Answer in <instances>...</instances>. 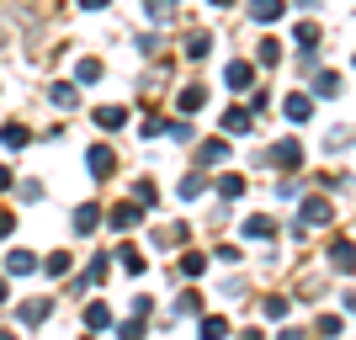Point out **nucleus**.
<instances>
[{"label":"nucleus","instance_id":"cd10ccee","mask_svg":"<svg viewBox=\"0 0 356 340\" xmlns=\"http://www.w3.org/2000/svg\"><path fill=\"white\" fill-rule=\"evenodd\" d=\"M282 59V48H277V38H266V43L255 48V64H277Z\"/></svg>","mask_w":356,"mask_h":340},{"label":"nucleus","instance_id":"473e14b6","mask_svg":"<svg viewBox=\"0 0 356 340\" xmlns=\"http://www.w3.org/2000/svg\"><path fill=\"white\" fill-rule=\"evenodd\" d=\"M293 38H298V43H303V48H314V43H319V27H314V22H303V27H298Z\"/></svg>","mask_w":356,"mask_h":340},{"label":"nucleus","instance_id":"ddd939ff","mask_svg":"<svg viewBox=\"0 0 356 340\" xmlns=\"http://www.w3.org/2000/svg\"><path fill=\"white\" fill-rule=\"evenodd\" d=\"M122 122H128V106H96V128L112 133V128H122Z\"/></svg>","mask_w":356,"mask_h":340},{"label":"nucleus","instance_id":"aec40b11","mask_svg":"<svg viewBox=\"0 0 356 340\" xmlns=\"http://www.w3.org/2000/svg\"><path fill=\"white\" fill-rule=\"evenodd\" d=\"M181 48H186V59H208L213 38H208V32H192V38H186V43H181Z\"/></svg>","mask_w":356,"mask_h":340},{"label":"nucleus","instance_id":"9b49d317","mask_svg":"<svg viewBox=\"0 0 356 340\" xmlns=\"http://www.w3.org/2000/svg\"><path fill=\"white\" fill-rule=\"evenodd\" d=\"M202 102H208V90H202V86H186V90L176 96V106L186 112V118H197V112H202Z\"/></svg>","mask_w":356,"mask_h":340},{"label":"nucleus","instance_id":"c03bdc74","mask_svg":"<svg viewBox=\"0 0 356 340\" xmlns=\"http://www.w3.org/2000/svg\"><path fill=\"white\" fill-rule=\"evenodd\" d=\"M213 6H234V0H213Z\"/></svg>","mask_w":356,"mask_h":340},{"label":"nucleus","instance_id":"a19ab883","mask_svg":"<svg viewBox=\"0 0 356 340\" xmlns=\"http://www.w3.org/2000/svg\"><path fill=\"white\" fill-rule=\"evenodd\" d=\"M80 6H86V11H102V6H106V0H80Z\"/></svg>","mask_w":356,"mask_h":340},{"label":"nucleus","instance_id":"39448f33","mask_svg":"<svg viewBox=\"0 0 356 340\" xmlns=\"http://www.w3.org/2000/svg\"><path fill=\"white\" fill-rule=\"evenodd\" d=\"M271 160L282 165V170H298V165H303V144H298V138H282V144L271 149Z\"/></svg>","mask_w":356,"mask_h":340},{"label":"nucleus","instance_id":"bb28decb","mask_svg":"<svg viewBox=\"0 0 356 340\" xmlns=\"http://www.w3.org/2000/svg\"><path fill=\"white\" fill-rule=\"evenodd\" d=\"M118 261H122V271H134V277L144 271V255H138L134 245H122V250H118Z\"/></svg>","mask_w":356,"mask_h":340},{"label":"nucleus","instance_id":"5701e85b","mask_svg":"<svg viewBox=\"0 0 356 340\" xmlns=\"http://www.w3.org/2000/svg\"><path fill=\"white\" fill-rule=\"evenodd\" d=\"M202 192H208V176H202V170L181 176V197H186V202H192V197H202Z\"/></svg>","mask_w":356,"mask_h":340},{"label":"nucleus","instance_id":"423d86ee","mask_svg":"<svg viewBox=\"0 0 356 340\" xmlns=\"http://www.w3.org/2000/svg\"><path fill=\"white\" fill-rule=\"evenodd\" d=\"M138 218H144V207H138V202H122V207H112V229H118V234L138 229Z\"/></svg>","mask_w":356,"mask_h":340},{"label":"nucleus","instance_id":"4be33fe9","mask_svg":"<svg viewBox=\"0 0 356 340\" xmlns=\"http://www.w3.org/2000/svg\"><path fill=\"white\" fill-rule=\"evenodd\" d=\"M74 80H80V86H96V80H102V59H80L74 64Z\"/></svg>","mask_w":356,"mask_h":340},{"label":"nucleus","instance_id":"a878e982","mask_svg":"<svg viewBox=\"0 0 356 340\" xmlns=\"http://www.w3.org/2000/svg\"><path fill=\"white\" fill-rule=\"evenodd\" d=\"M314 90H319V96H341V74H335V70H325L319 80H314Z\"/></svg>","mask_w":356,"mask_h":340},{"label":"nucleus","instance_id":"6ab92c4d","mask_svg":"<svg viewBox=\"0 0 356 340\" xmlns=\"http://www.w3.org/2000/svg\"><path fill=\"white\" fill-rule=\"evenodd\" d=\"M112 325V309L106 303H86V330H106Z\"/></svg>","mask_w":356,"mask_h":340},{"label":"nucleus","instance_id":"4468645a","mask_svg":"<svg viewBox=\"0 0 356 340\" xmlns=\"http://www.w3.org/2000/svg\"><path fill=\"white\" fill-rule=\"evenodd\" d=\"M48 314H54V298H32L27 309H22V325H43Z\"/></svg>","mask_w":356,"mask_h":340},{"label":"nucleus","instance_id":"c756f323","mask_svg":"<svg viewBox=\"0 0 356 340\" xmlns=\"http://www.w3.org/2000/svg\"><path fill=\"white\" fill-rule=\"evenodd\" d=\"M287 309H293L287 298H266V303H261V314H266V319H287Z\"/></svg>","mask_w":356,"mask_h":340},{"label":"nucleus","instance_id":"f704fd0d","mask_svg":"<svg viewBox=\"0 0 356 340\" xmlns=\"http://www.w3.org/2000/svg\"><path fill=\"white\" fill-rule=\"evenodd\" d=\"M319 335H341V314H319Z\"/></svg>","mask_w":356,"mask_h":340},{"label":"nucleus","instance_id":"f03ea898","mask_svg":"<svg viewBox=\"0 0 356 340\" xmlns=\"http://www.w3.org/2000/svg\"><path fill=\"white\" fill-rule=\"evenodd\" d=\"M250 80H255V64H250V59H229L223 86H229V90H250Z\"/></svg>","mask_w":356,"mask_h":340},{"label":"nucleus","instance_id":"b1692460","mask_svg":"<svg viewBox=\"0 0 356 340\" xmlns=\"http://www.w3.org/2000/svg\"><path fill=\"white\" fill-rule=\"evenodd\" d=\"M218 197H223V202H239V197H245V176H223L218 181Z\"/></svg>","mask_w":356,"mask_h":340},{"label":"nucleus","instance_id":"9d476101","mask_svg":"<svg viewBox=\"0 0 356 340\" xmlns=\"http://www.w3.org/2000/svg\"><path fill=\"white\" fill-rule=\"evenodd\" d=\"M96 223H102V207H96V202L74 207V234H96Z\"/></svg>","mask_w":356,"mask_h":340},{"label":"nucleus","instance_id":"1a4fd4ad","mask_svg":"<svg viewBox=\"0 0 356 340\" xmlns=\"http://www.w3.org/2000/svg\"><path fill=\"white\" fill-rule=\"evenodd\" d=\"M330 266L335 271H356V245L351 239H335V245H330Z\"/></svg>","mask_w":356,"mask_h":340},{"label":"nucleus","instance_id":"6e6552de","mask_svg":"<svg viewBox=\"0 0 356 340\" xmlns=\"http://www.w3.org/2000/svg\"><path fill=\"white\" fill-rule=\"evenodd\" d=\"M38 266H43V261H38L32 250H11V255H6V271H11V277H32Z\"/></svg>","mask_w":356,"mask_h":340},{"label":"nucleus","instance_id":"37998d69","mask_svg":"<svg viewBox=\"0 0 356 340\" xmlns=\"http://www.w3.org/2000/svg\"><path fill=\"white\" fill-rule=\"evenodd\" d=\"M0 303H6V282H0Z\"/></svg>","mask_w":356,"mask_h":340},{"label":"nucleus","instance_id":"20e7f679","mask_svg":"<svg viewBox=\"0 0 356 340\" xmlns=\"http://www.w3.org/2000/svg\"><path fill=\"white\" fill-rule=\"evenodd\" d=\"M250 16L261 22V27H271V22L287 16V0H250Z\"/></svg>","mask_w":356,"mask_h":340},{"label":"nucleus","instance_id":"58836bf2","mask_svg":"<svg viewBox=\"0 0 356 340\" xmlns=\"http://www.w3.org/2000/svg\"><path fill=\"white\" fill-rule=\"evenodd\" d=\"M282 340H309V335H303V330H282Z\"/></svg>","mask_w":356,"mask_h":340},{"label":"nucleus","instance_id":"f8f14e48","mask_svg":"<svg viewBox=\"0 0 356 340\" xmlns=\"http://www.w3.org/2000/svg\"><path fill=\"white\" fill-rule=\"evenodd\" d=\"M282 112H287V122H309L314 118V102H309V96H287Z\"/></svg>","mask_w":356,"mask_h":340},{"label":"nucleus","instance_id":"e433bc0d","mask_svg":"<svg viewBox=\"0 0 356 340\" xmlns=\"http://www.w3.org/2000/svg\"><path fill=\"white\" fill-rule=\"evenodd\" d=\"M144 11L154 16V22H165V11H170V0H144Z\"/></svg>","mask_w":356,"mask_h":340},{"label":"nucleus","instance_id":"f257e3e1","mask_svg":"<svg viewBox=\"0 0 356 340\" xmlns=\"http://www.w3.org/2000/svg\"><path fill=\"white\" fill-rule=\"evenodd\" d=\"M86 165H90V176H96V181H106V176H112V165H118V154H112L106 144H90L86 149Z\"/></svg>","mask_w":356,"mask_h":340},{"label":"nucleus","instance_id":"72a5a7b5","mask_svg":"<svg viewBox=\"0 0 356 340\" xmlns=\"http://www.w3.org/2000/svg\"><path fill=\"white\" fill-rule=\"evenodd\" d=\"M118 335H122V340H144V319H138V314H134V319H128V325H122Z\"/></svg>","mask_w":356,"mask_h":340},{"label":"nucleus","instance_id":"0eeeda50","mask_svg":"<svg viewBox=\"0 0 356 340\" xmlns=\"http://www.w3.org/2000/svg\"><path fill=\"white\" fill-rule=\"evenodd\" d=\"M335 213H330L325 197H303V229H314V223H330Z\"/></svg>","mask_w":356,"mask_h":340},{"label":"nucleus","instance_id":"dca6fc26","mask_svg":"<svg viewBox=\"0 0 356 340\" xmlns=\"http://www.w3.org/2000/svg\"><path fill=\"white\" fill-rule=\"evenodd\" d=\"M48 102H54V106H64V112H74V106H80V90H74L70 80H64V86H54V90H48Z\"/></svg>","mask_w":356,"mask_h":340},{"label":"nucleus","instance_id":"c9c22d12","mask_svg":"<svg viewBox=\"0 0 356 340\" xmlns=\"http://www.w3.org/2000/svg\"><path fill=\"white\" fill-rule=\"evenodd\" d=\"M176 314H202V298H197V293H186V298L176 303Z\"/></svg>","mask_w":356,"mask_h":340},{"label":"nucleus","instance_id":"393cba45","mask_svg":"<svg viewBox=\"0 0 356 340\" xmlns=\"http://www.w3.org/2000/svg\"><path fill=\"white\" fill-rule=\"evenodd\" d=\"M223 335H229V319L208 314V319H202V340H223Z\"/></svg>","mask_w":356,"mask_h":340},{"label":"nucleus","instance_id":"7c9ffc66","mask_svg":"<svg viewBox=\"0 0 356 340\" xmlns=\"http://www.w3.org/2000/svg\"><path fill=\"white\" fill-rule=\"evenodd\" d=\"M106 271H112V261H106V255H96V261H90V271L80 282H106Z\"/></svg>","mask_w":356,"mask_h":340},{"label":"nucleus","instance_id":"f3484780","mask_svg":"<svg viewBox=\"0 0 356 340\" xmlns=\"http://www.w3.org/2000/svg\"><path fill=\"white\" fill-rule=\"evenodd\" d=\"M277 234V223L266 218V213H255V218H245V239H271Z\"/></svg>","mask_w":356,"mask_h":340},{"label":"nucleus","instance_id":"a18cd8bd","mask_svg":"<svg viewBox=\"0 0 356 340\" xmlns=\"http://www.w3.org/2000/svg\"><path fill=\"white\" fill-rule=\"evenodd\" d=\"M0 340H11V335H0Z\"/></svg>","mask_w":356,"mask_h":340},{"label":"nucleus","instance_id":"2f4dec72","mask_svg":"<svg viewBox=\"0 0 356 340\" xmlns=\"http://www.w3.org/2000/svg\"><path fill=\"white\" fill-rule=\"evenodd\" d=\"M134 197H138L144 207H154V202H160V192H154V181H138V186H134Z\"/></svg>","mask_w":356,"mask_h":340},{"label":"nucleus","instance_id":"a211bd4d","mask_svg":"<svg viewBox=\"0 0 356 340\" xmlns=\"http://www.w3.org/2000/svg\"><path fill=\"white\" fill-rule=\"evenodd\" d=\"M197 160H202V165H218V160H229V144H223V138H208V144L197 149Z\"/></svg>","mask_w":356,"mask_h":340},{"label":"nucleus","instance_id":"ea45409f","mask_svg":"<svg viewBox=\"0 0 356 340\" xmlns=\"http://www.w3.org/2000/svg\"><path fill=\"white\" fill-rule=\"evenodd\" d=\"M6 186H11V170H6V165H0V192H6Z\"/></svg>","mask_w":356,"mask_h":340},{"label":"nucleus","instance_id":"c85d7f7f","mask_svg":"<svg viewBox=\"0 0 356 340\" xmlns=\"http://www.w3.org/2000/svg\"><path fill=\"white\" fill-rule=\"evenodd\" d=\"M70 266H74L70 255H48V261H43V271H48V277H70Z\"/></svg>","mask_w":356,"mask_h":340},{"label":"nucleus","instance_id":"412c9836","mask_svg":"<svg viewBox=\"0 0 356 340\" xmlns=\"http://www.w3.org/2000/svg\"><path fill=\"white\" fill-rule=\"evenodd\" d=\"M202 271H208V255H197V250H186V255H181V277H202Z\"/></svg>","mask_w":356,"mask_h":340},{"label":"nucleus","instance_id":"79ce46f5","mask_svg":"<svg viewBox=\"0 0 356 340\" xmlns=\"http://www.w3.org/2000/svg\"><path fill=\"white\" fill-rule=\"evenodd\" d=\"M239 340H261V330H239Z\"/></svg>","mask_w":356,"mask_h":340},{"label":"nucleus","instance_id":"4c0bfd02","mask_svg":"<svg viewBox=\"0 0 356 340\" xmlns=\"http://www.w3.org/2000/svg\"><path fill=\"white\" fill-rule=\"evenodd\" d=\"M11 229H16V218H11V213H0V239H11Z\"/></svg>","mask_w":356,"mask_h":340},{"label":"nucleus","instance_id":"7ed1b4c3","mask_svg":"<svg viewBox=\"0 0 356 340\" xmlns=\"http://www.w3.org/2000/svg\"><path fill=\"white\" fill-rule=\"evenodd\" d=\"M218 128H223L229 138H245V133H250V106H229Z\"/></svg>","mask_w":356,"mask_h":340},{"label":"nucleus","instance_id":"2eb2a0df","mask_svg":"<svg viewBox=\"0 0 356 340\" xmlns=\"http://www.w3.org/2000/svg\"><path fill=\"white\" fill-rule=\"evenodd\" d=\"M0 144H6V149H27L32 133L22 128V122H6V128H0Z\"/></svg>","mask_w":356,"mask_h":340}]
</instances>
